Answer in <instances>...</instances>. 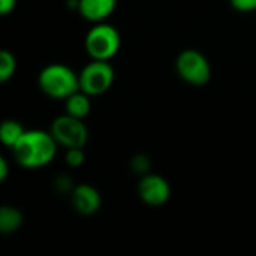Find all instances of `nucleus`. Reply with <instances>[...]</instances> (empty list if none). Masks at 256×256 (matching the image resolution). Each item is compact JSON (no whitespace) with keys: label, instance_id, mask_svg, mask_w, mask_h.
Here are the masks:
<instances>
[{"label":"nucleus","instance_id":"obj_4","mask_svg":"<svg viewBox=\"0 0 256 256\" xmlns=\"http://www.w3.org/2000/svg\"><path fill=\"white\" fill-rule=\"evenodd\" d=\"M176 70L184 82L195 87L206 86L212 78V66L207 57L194 48L183 50L177 56Z\"/></svg>","mask_w":256,"mask_h":256},{"label":"nucleus","instance_id":"obj_7","mask_svg":"<svg viewBox=\"0 0 256 256\" xmlns=\"http://www.w3.org/2000/svg\"><path fill=\"white\" fill-rule=\"evenodd\" d=\"M140 200L150 207H160L171 196V186L166 178L159 174H146L138 183Z\"/></svg>","mask_w":256,"mask_h":256},{"label":"nucleus","instance_id":"obj_11","mask_svg":"<svg viewBox=\"0 0 256 256\" xmlns=\"http://www.w3.org/2000/svg\"><path fill=\"white\" fill-rule=\"evenodd\" d=\"M24 224V214L12 206H3L0 208V231L3 234H12L18 231Z\"/></svg>","mask_w":256,"mask_h":256},{"label":"nucleus","instance_id":"obj_1","mask_svg":"<svg viewBox=\"0 0 256 256\" xmlns=\"http://www.w3.org/2000/svg\"><path fill=\"white\" fill-rule=\"evenodd\" d=\"M57 141L51 132L40 129L26 130L12 147L14 160L26 170H39L50 165L57 154Z\"/></svg>","mask_w":256,"mask_h":256},{"label":"nucleus","instance_id":"obj_12","mask_svg":"<svg viewBox=\"0 0 256 256\" xmlns=\"http://www.w3.org/2000/svg\"><path fill=\"white\" fill-rule=\"evenodd\" d=\"M26 130L27 129H24L22 123L12 120V118L4 120L0 126V141L3 142V146L12 148L20 141V138L22 136Z\"/></svg>","mask_w":256,"mask_h":256},{"label":"nucleus","instance_id":"obj_13","mask_svg":"<svg viewBox=\"0 0 256 256\" xmlns=\"http://www.w3.org/2000/svg\"><path fill=\"white\" fill-rule=\"evenodd\" d=\"M15 70H16V58H15V56L10 51L3 50L0 52V81L2 82L9 81L15 75Z\"/></svg>","mask_w":256,"mask_h":256},{"label":"nucleus","instance_id":"obj_5","mask_svg":"<svg viewBox=\"0 0 256 256\" xmlns=\"http://www.w3.org/2000/svg\"><path fill=\"white\" fill-rule=\"evenodd\" d=\"M78 75L80 90L92 98L106 93L116 78V72L106 60H92L82 68Z\"/></svg>","mask_w":256,"mask_h":256},{"label":"nucleus","instance_id":"obj_17","mask_svg":"<svg viewBox=\"0 0 256 256\" xmlns=\"http://www.w3.org/2000/svg\"><path fill=\"white\" fill-rule=\"evenodd\" d=\"M16 2L18 0H0V14L2 15L10 14L16 8Z\"/></svg>","mask_w":256,"mask_h":256},{"label":"nucleus","instance_id":"obj_10","mask_svg":"<svg viewBox=\"0 0 256 256\" xmlns=\"http://www.w3.org/2000/svg\"><path fill=\"white\" fill-rule=\"evenodd\" d=\"M92 96H88L87 93H84L82 90L75 92L74 94H70L68 99H64V112L76 117V118H86L90 111H92Z\"/></svg>","mask_w":256,"mask_h":256},{"label":"nucleus","instance_id":"obj_18","mask_svg":"<svg viewBox=\"0 0 256 256\" xmlns=\"http://www.w3.org/2000/svg\"><path fill=\"white\" fill-rule=\"evenodd\" d=\"M9 176V166L4 158H0V182H4Z\"/></svg>","mask_w":256,"mask_h":256},{"label":"nucleus","instance_id":"obj_2","mask_svg":"<svg viewBox=\"0 0 256 256\" xmlns=\"http://www.w3.org/2000/svg\"><path fill=\"white\" fill-rule=\"evenodd\" d=\"M38 86L48 98L64 100L80 90V75L63 63H51L39 72Z\"/></svg>","mask_w":256,"mask_h":256},{"label":"nucleus","instance_id":"obj_6","mask_svg":"<svg viewBox=\"0 0 256 256\" xmlns=\"http://www.w3.org/2000/svg\"><path fill=\"white\" fill-rule=\"evenodd\" d=\"M50 132L57 141V144L64 148L84 147L88 140V130L84 122L66 112L54 118Z\"/></svg>","mask_w":256,"mask_h":256},{"label":"nucleus","instance_id":"obj_15","mask_svg":"<svg viewBox=\"0 0 256 256\" xmlns=\"http://www.w3.org/2000/svg\"><path fill=\"white\" fill-rule=\"evenodd\" d=\"M130 165H132V170H134L136 174H141V176H146V174H148V171H150V160H148V158L144 156V154L135 156V158L132 159Z\"/></svg>","mask_w":256,"mask_h":256},{"label":"nucleus","instance_id":"obj_9","mask_svg":"<svg viewBox=\"0 0 256 256\" xmlns=\"http://www.w3.org/2000/svg\"><path fill=\"white\" fill-rule=\"evenodd\" d=\"M117 0H78L80 15L90 22L105 21L116 9Z\"/></svg>","mask_w":256,"mask_h":256},{"label":"nucleus","instance_id":"obj_14","mask_svg":"<svg viewBox=\"0 0 256 256\" xmlns=\"http://www.w3.org/2000/svg\"><path fill=\"white\" fill-rule=\"evenodd\" d=\"M84 147H72V148H66V154H64V160L66 165L70 168H80L84 160H86V153L82 150Z\"/></svg>","mask_w":256,"mask_h":256},{"label":"nucleus","instance_id":"obj_16","mask_svg":"<svg viewBox=\"0 0 256 256\" xmlns=\"http://www.w3.org/2000/svg\"><path fill=\"white\" fill-rule=\"evenodd\" d=\"M230 4L237 12H254L256 10V0H230Z\"/></svg>","mask_w":256,"mask_h":256},{"label":"nucleus","instance_id":"obj_3","mask_svg":"<svg viewBox=\"0 0 256 256\" xmlns=\"http://www.w3.org/2000/svg\"><path fill=\"white\" fill-rule=\"evenodd\" d=\"M84 46L92 60L110 62L120 51L122 46L120 32L114 26L105 21L94 22V26L86 34Z\"/></svg>","mask_w":256,"mask_h":256},{"label":"nucleus","instance_id":"obj_8","mask_svg":"<svg viewBox=\"0 0 256 256\" xmlns=\"http://www.w3.org/2000/svg\"><path fill=\"white\" fill-rule=\"evenodd\" d=\"M70 202H72L74 210L78 214L92 216L96 212H99V208L102 206V196L94 186H92L88 183H82V184H76L72 189Z\"/></svg>","mask_w":256,"mask_h":256}]
</instances>
